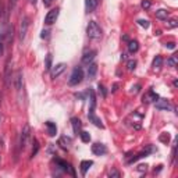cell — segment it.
Here are the masks:
<instances>
[{
  "instance_id": "836d02e7",
  "label": "cell",
  "mask_w": 178,
  "mask_h": 178,
  "mask_svg": "<svg viewBox=\"0 0 178 178\" xmlns=\"http://www.w3.org/2000/svg\"><path fill=\"white\" fill-rule=\"evenodd\" d=\"M17 2H18V0H10V2H9V11H11V10L14 9L15 4H17Z\"/></svg>"
},
{
  "instance_id": "7402d4cb",
  "label": "cell",
  "mask_w": 178,
  "mask_h": 178,
  "mask_svg": "<svg viewBox=\"0 0 178 178\" xmlns=\"http://www.w3.org/2000/svg\"><path fill=\"white\" fill-rule=\"evenodd\" d=\"M139 50V43L136 41H129L128 42V52L129 53H136Z\"/></svg>"
},
{
  "instance_id": "52a82bcc",
  "label": "cell",
  "mask_w": 178,
  "mask_h": 178,
  "mask_svg": "<svg viewBox=\"0 0 178 178\" xmlns=\"http://www.w3.org/2000/svg\"><path fill=\"white\" fill-rule=\"evenodd\" d=\"M92 153L96 156H103L107 153V148H106V145H103V143H93L92 145Z\"/></svg>"
},
{
  "instance_id": "2e32d148",
  "label": "cell",
  "mask_w": 178,
  "mask_h": 178,
  "mask_svg": "<svg viewBox=\"0 0 178 178\" xmlns=\"http://www.w3.org/2000/svg\"><path fill=\"white\" fill-rule=\"evenodd\" d=\"M96 73H97V65L95 64V63H91V64L88 65V71H86L88 78H89V79H93L95 77H96Z\"/></svg>"
},
{
  "instance_id": "7bdbcfd3",
  "label": "cell",
  "mask_w": 178,
  "mask_h": 178,
  "mask_svg": "<svg viewBox=\"0 0 178 178\" xmlns=\"http://www.w3.org/2000/svg\"><path fill=\"white\" fill-rule=\"evenodd\" d=\"M52 2H53V0H43V4H45L46 7H49L50 4H52Z\"/></svg>"
},
{
  "instance_id": "3957f363",
  "label": "cell",
  "mask_w": 178,
  "mask_h": 178,
  "mask_svg": "<svg viewBox=\"0 0 178 178\" xmlns=\"http://www.w3.org/2000/svg\"><path fill=\"white\" fill-rule=\"evenodd\" d=\"M29 135H31V128H29L28 124H25L21 131V135H20V148L21 149H25L26 145H28V139H29Z\"/></svg>"
},
{
  "instance_id": "484cf974",
  "label": "cell",
  "mask_w": 178,
  "mask_h": 178,
  "mask_svg": "<svg viewBox=\"0 0 178 178\" xmlns=\"http://www.w3.org/2000/svg\"><path fill=\"white\" fill-rule=\"evenodd\" d=\"M79 136H81L82 142H85V143H88L91 140V135H89V132H86V131H81L79 132Z\"/></svg>"
},
{
  "instance_id": "8fae6325",
  "label": "cell",
  "mask_w": 178,
  "mask_h": 178,
  "mask_svg": "<svg viewBox=\"0 0 178 178\" xmlns=\"http://www.w3.org/2000/svg\"><path fill=\"white\" fill-rule=\"evenodd\" d=\"M71 125H73L74 134H75V135H79V132H81V128H82L81 120H79V118H77V117H73V118H71Z\"/></svg>"
},
{
  "instance_id": "ffe728a7",
  "label": "cell",
  "mask_w": 178,
  "mask_h": 178,
  "mask_svg": "<svg viewBox=\"0 0 178 178\" xmlns=\"http://www.w3.org/2000/svg\"><path fill=\"white\" fill-rule=\"evenodd\" d=\"M46 128H47V134H49L50 136H56V134H57V127H56L54 123H52V121H47V123H46Z\"/></svg>"
},
{
  "instance_id": "603a6c76",
  "label": "cell",
  "mask_w": 178,
  "mask_h": 178,
  "mask_svg": "<svg viewBox=\"0 0 178 178\" xmlns=\"http://www.w3.org/2000/svg\"><path fill=\"white\" fill-rule=\"evenodd\" d=\"M167 17H168V11L164 9H160L156 11V18H159V20H167Z\"/></svg>"
},
{
  "instance_id": "9a60e30c",
  "label": "cell",
  "mask_w": 178,
  "mask_h": 178,
  "mask_svg": "<svg viewBox=\"0 0 178 178\" xmlns=\"http://www.w3.org/2000/svg\"><path fill=\"white\" fill-rule=\"evenodd\" d=\"M15 89H17V92H21V89H22V71L21 70H18L15 74Z\"/></svg>"
},
{
  "instance_id": "ab89813d",
  "label": "cell",
  "mask_w": 178,
  "mask_h": 178,
  "mask_svg": "<svg viewBox=\"0 0 178 178\" xmlns=\"http://www.w3.org/2000/svg\"><path fill=\"white\" fill-rule=\"evenodd\" d=\"M146 168H148V166L146 164H140V166H138V171H146Z\"/></svg>"
},
{
  "instance_id": "4fadbf2b",
  "label": "cell",
  "mask_w": 178,
  "mask_h": 178,
  "mask_svg": "<svg viewBox=\"0 0 178 178\" xmlns=\"http://www.w3.org/2000/svg\"><path fill=\"white\" fill-rule=\"evenodd\" d=\"M155 106H156V109H159V110H167V109H170L168 100L160 99V97H159V99L155 102Z\"/></svg>"
},
{
  "instance_id": "cb8c5ba5",
  "label": "cell",
  "mask_w": 178,
  "mask_h": 178,
  "mask_svg": "<svg viewBox=\"0 0 178 178\" xmlns=\"http://www.w3.org/2000/svg\"><path fill=\"white\" fill-rule=\"evenodd\" d=\"M52 61H53V56L50 54V53H47V56H46V60H45V70L46 71H50L52 70Z\"/></svg>"
},
{
  "instance_id": "4316f807",
  "label": "cell",
  "mask_w": 178,
  "mask_h": 178,
  "mask_svg": "<svg viewBox=\"0 0 178 178\" xmlns=\"http://www.w3.org/2000/svg\"><path fill=\"white\" fill-rule=\"evenodd\" d=\"M177 63H178L177 56H171V57L167 60V64H168L170 67H175V65H177Z\"/></svg>"
},
{
  "instance_id": "d590c367",
  "label": "cell",
  "mask_w": 178,
  "mask_h": 178,
  "mask_svg": "<svg viewBox=\"0 0 178 178\" xmlns=\"http://www.w3.org/2000/svg\"><path fill=\"white\" fill-rule=\"evenodd\" d=\"M168 26H170V28H177V26H178V22H177V20H170V22H168Z\"/></svg>"
},
{
  "instance_id": "e575fe53",
  "label": "cell",
  "mask_w": 178,
  "mask_h": 178,
  "mask_svg": "<svg viewBox=\"0 0 178 178\" xmlns=\"http://www.w3.org/2000/svg\"><path fill=\"white\" fill-rule=\"evenodd\" d=\"M160 140H161V142H168V140H170V135L168 134H163V135H160Z\"/></svg>"
},
{
  "instance_id": "f6af8a7d",
  "label": "cell",
  "mask_w": 178,
  "mask_h": 178,
  "mask_svg": "<svg viewBox=\"0 0 178 178\" xmlns=\"http://www.w3.org/2000/svg\"><path fill=\"white\" fill-rule=\"evenodd\" d=\"M32 3H34V4H35V3H36V0H32Z\"/></svg>"
},
{
  "instance_id": "9c48e42d",
  "label": "cell",
  "mask_w": 178,
  "mask_h": 178,
  "mask_svg": "<svg viewBox=\"0 0 178 178\" xmlns=\"http://www.w3.org/2000/svg\"><path fill=\"white\" fill-rule=\"evenodd\" d=\"M65 67H67V65H65L64 63H60V64L54 65L53 70H50L52 71V78H57V77H60L65 71Z\"/></svg>"
},
{
  "instance_id": "8d00e7d4",
  "label": "cell",
  "mask_w": 178,
  "mask_h": 178,
  "mask_svg": "<svg viewBox=\"0 0 178 178\" xmlns=\"http://www.w3.org/2000/svg\"><path fill=\"white\" fill-rule=\"evenodd\" d=\"M139 89H140V86H139V85H135V86H132V88H131V93L136 95L138 92H139Z\"/></svg>"
},
{
  "instance_id": "6da1fadb",
  "label": "cell",
  "mask_w": 178,
  "mask_h": 178,
  "mask_svg": "<svg viewBox=\"0 0 178 178\" xmlns=\"http://www.w3.org/2000/svg\"><path fill=\"white\" fill-rule=\"evenodd\" d=\"M86 34L91 39H100L102 38V29L97 25L96 21H91L86 26Z\"/></svg>"
},
{
  "instance_id": "ba28073f",
  "label": "cell",
  "mask_w": 178,
  "mask_h": 178,
  "mask_svg": "<svg viewBox=\"0 0 178 178\" xmlns=\"http://www.w3.org/2000/svg\"><path fill=\"white\" fill-rule=\"evenodd\" d=\"M157 99H159V95L156 93V92H153V91H148L145 95H143L142 102H143V103H146V105H149V103H155Z\"/></svg>"
},
{
  "instance_id": "1f68e13d",
  "label": "cell",
  "mask_w": 178,
  "mask_h": 178,
  "mask_svg": "<svg viewBox=\"0 0 178 178\" xmlns=\"http://www.w3.org/2000/svg\"><path fill=\"white\" fill-rule=\"evenodd\" d=\"M150 6H152V3H150L149 0H143V2H142V7H143L145 10L150 9Z\"/></svg>"
},
{
  "instance_id": "5b68a950",
  "label": "cell",
  "mask_w": 178,
  "mask_h": 178,
  "mask_svg": "<svg viewBox=\"0 0 178 178\" xmlns=\"http://www.w3.org/2000/svg\"><path fill=\"white\" fill-rule=\"evenodd\" d=\"M57 17H58V9H52L46 14V17H45V24H47V25H52V24L56 22Z\"/></svg>"
},
{
  "instance_id": "d6986e66",
  "label": "cell",
  "mask_w": 178,
  "mask_h": 178,
  "mask_svg": "<svg viewBox=\"0 0 178 178\" xmlns=\"http://www.w3.org/2000/svg\"><path fill=\"white\" fill-rule=\"evenodd\" d=\"M58 145L61 146L63 149H70V146H71V138L61 136L60 139H58Z\"/></svg>"
},
{
  "instance_id": "277c9868",
  "label": "cell",
  "mask_w": 178,
  "mask_h": 178,
  "mask_svg": "<svg viewBox=\"0 0 178 178\" xmlns=\"http://www.w3.org/2000/svg\"><path fill=\"white\" fill-rule=\"evenodd\" d=\"M28 28H29V18L26 17V15H24V17L21 18V25H20V39L21 41L25 39Z\"/></svg>"
},
{
  "instance_id": "bcb514c9",
  "label": "cell",
  "mask_w": 178,
  "mask_h": 178,
  "mask_svg": "<svg viewBox=\"0 0 178 178\" xmlns=\"http://www.w3.org/2000/svg\"><path fill=\"white\" fill-rule=\"evenodd\" d=\"M0 160H2V159H0Z\"/></svg>"
},
{
  "instance_id": "44dd1931",
  "label": "cell",
  "mask_w": 178,
  "mask_h": 178,
  "mask_svg": "<svg viewBox=\"0 0 178 178\" xmlns=\"http://www.w3.org/2000/svg\"><path fill=\"white\" fill-rule=\"evenodd\" d=\"M161 65H163V57H161V56H156V57L153 58L152 67L155 68V70H160Z\"/></svg>"
},
{
  "instance_id": "5bb4252c",
  "label": "cell",
  "mask_w": 178,
  "mask_h": 178,
  "mask_svg": "<svg viewBox=\"0 0 178 178\" xmlns=\"http://www.w3.org/2000/svg\"><path fill=\"white\" fill-rule=\"evenodd\" d=\"M97 0H85V9H86V13H92L95 11V9L97 7Z\"/></svg>"
},
{
  "instance_id": "ee69618b",
  "label": "cell",
  "mask_w": 178,
  "mask_h": 178,
  "mask_svg": "<svg viewBox=\"0 0 178 178\" xmlns=\"http://www.w3.org/2000/svg\"><path fill=\"white\" fill-rule=\"evenodd\" d=\"M2 118H3V117H2V113H0V124H2Z\"/></svg>"
},
{
  "instance_id": "f1b7e54d",
  "label": "cell",
  "mask_w": 178,
  "mask_h": 178,
  "mask_svg": "<svg viewBox=\"0 0 178 178\" xmlns=\"http://www.w3.org/2000/svg\"><path fill=\"white\" fill-rule=\"evenodd\" d=\"M127 68H128V71H134L135 68H136V61H135V60H129V61L127 63Z\"/></svg>"
},
{
  "instance_id": "ac0fdd59",
  "label": "cell",
  "mask_w": 178,
  "mask_h": 178,
  "mask_svg": "<svg viewBox=\"0 0 178 178\" xmlns=\"http://www.w3.org/2000/svg\"><path fill=\"white\" fill-rule=\"evenodd\" d=\"M92 166H93V161H92V160H82L81 161V172H82V175L86 174V171L91 168Z\"/></svg>"
},
{
  "instance_id": "f546056e",
  "label": "cell",
  "mask_w": 178,
  "mask_h": 178,
  "mask_svg": "<svg viewBox=\"0 0 178 178\" xmlns=\"http://www.w3.org/2000/svg\"><path fill=\"white\" fill-rule=\"evenodd\" d=\"M38 150H39V143H38V140H36V139H34V148H32V157H34V156H36V153H38Z\"/></svg>"
},
{
  "instance_id": "d6a6232c",
  "label": "cell",
  "mask_w": 178,
  "mask_h": 178,
  "mask_svg": "<svg viewBox=\"0 0 178 178\" xmlns=\"http://www.w3.org/2000/svg\"><path fill=\"white\" fill-rule=\"evenodd\" d=\"M97 88H99V92H102V96H103V97H106V95H107V92H106L105 86H103L102 84H99V85H97Z\"/></svg>"
},
{
  "instance_id": "f35d334b",
  "label": "cell",
  "mask_w": 178,
  "mask_h": 178,
  "mask_svg": "<svg viewBox=\"0 0 178 178\" xmlns=\"http://www.w3.org/2000/svg\"><path fill=\"white\" fill-rule=\"evenodd\" d=\"M41 38L42 39H45V38H49V31H42V34H41Z\"/></svg>"
},
{
  "instance_id": "30bf717a",
  "label": "cell",
  "mask_w": 178,
  "mask_h": 178,
  "mask_svg": "<svg viewBox=\"0 0 178 178\" xmlns=\"http://www.w3.org/2000/svg\"><path fill=\"white\" fill-rule=\"evenodd\" d=\"M56 163H57L58 166H60V168H61V170H64V171L70 172L71 175H75V172H74L73 167H71L70 164L67 163V161H64V160H60V159H57V160H56Z\"/></svg>"
},
{
  "instance_id": "7c38bea8",
  "label": "cell",
  "mask_w": 178,
  "mask_h": 178,
  "mask_svg": "<svg viewBox=\"0 0 178 178\" xmlns=\"http://www.w3.org/2000/svg\"><path fill=\"white\" fill-rule=\"evenodd\" d=\"M88 117H89V120H91L96 127H99V128H105V125L102 124V120H100L99 117L95 116V110H89V114H88Z\"/></svg>"
},
{
  "instance_id": "4dcf8cb0",
  "label": "cell",
  "mask_w": 178,
  "mask_h": 178,
  "mask_svg": "<svg viewBox=\"0 0 178 178\" xmlns=\"http://www.w3.org/2000/svg\"><path fill=\"white\" fill-rule=\"evenodd\" d=\"M138 24H139L140 26H143L145 29H148L150 26V22L148 20H139V21H138Z\"/></svg>"
},
{
  "instance_id": "8992f818",
  "label": "cell",
  "mask_w": 178,
  "mask_h": 178,
  "mask_svg": "<svg viewBox=\"0 0 178 178\" xmlns=\"http://www.w3.org/2000/svg\"><path fill=\"white\" fill-rule=\"evenodd\" d=\"M96 54H97L96 50H88V52H85L84 56H82V63H84V64H86V65H89L91 63H93Z\"/></svg>"
},
{
  "instance_id": "b9f144b4",
  "label": "cell",
  "mask_w": 178,
  "mask_h": 178,
  "mask_svg": "<svg viewBox=\"0 0 178 178\" xmlns=\"http://www.w3.org/2000/svg\"><path fill=\"white\" fill-rule=\"evenodd\" d=\"M166 46L168 47V49H171V50H172V49H175V43H174V42H170V43H167Z\"/></svg>"
},
{
  "instance_id": "83f0119b",
  "label": "cell",
  "mask_w": 178,
  "mask_h": 178,
  "mask_svg": "<svg viewBox=\"0 0 178 178\" xmlns=\"http://www.w3.org/2000/svg\"><path fill=\"white\" fill-rule=\"evenodd\" d=\"M13 32H14V28H13V25H9V28H7V42H11L13 41Z\"/></svg>"
},
{
  "instance_id": "e0dca14e",
  "label": "cell",
  "mask_w": 178,
  "mask_h": 178,
  "mask_svg": "<svg viewBox=\"0 0 178 178\" xmlns=\"http://www.w3.org/2000/svg\"><path fill=\"white\" fill-rule=\"evenodd\" d=\"M11 65H10V60L6 64V71H4V81H6V86H10V79H11Z\"/></svg>"
},
{
  "instance_id": "d4e9b609",
  "label": "cell",
  "mask_w": 178,
  "mask_h": 178,
  "mask_svg": "<svg viewBox=\"0 0 178 178\" xmlns=\"http://www.w3.org/2000/svg\"><path fill=\"white\" fill-rule=\"evenodd\" d=\"M89 97H91V109H89V110H95V106H96V96H95L93 89H89Z\"/></svg>"
},
{
  "instance_id": "7a4b0ae2",
  "label": "cell",
  "mask_w": 178,
  "mask_h": 178,
  "mask_svg": "<svg viewBox=\"0 0 178 178\" xmlns=\"http://www.w3.org/2000/svg\"><path fill=\"white\" fill-rule=\"evenodd\" d=\"M82 79H84V70H82L81 67H75L73 70V73H71V75H70L68 84H70L71 86H75V85L81 84Z\"/></svg>"
},
{
  "instance_id": "74e56055",
  "label": "cell",
  "mask_w": 178,
  "mask_h": 178,
  "mask_svg": "<svg viewBox=\"0 0 178 178\" xmlns=\"http://www.w3.org/2000/svg\"><path fill=\"white\" fill-rule=\"evenodd\" d=\"M4 53V43H3V39L0 38V56H3Z\"/></svg>"
},
{
  "instance_id": "60d3db41",
  "label": "cell",
  "mask_w": 178,
  "mask_h": 178,
  "mask_svg": "<svg viewBox=\"0 0 178 178\" xmlns=\"http://www.w3.org/2000/svg\"><path fill=\"white\" fill-rule=\"evenodd\" d=\"M110 177H117V178H118V177H120V172L116 171V170H113V171L110 172Z\"/></svg>"
}]
</instances>
